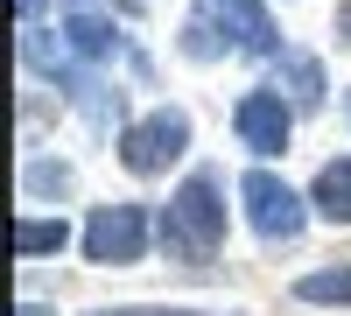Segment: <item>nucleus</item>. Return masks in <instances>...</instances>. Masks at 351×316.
I'll return each mask as SVG.
<instances>
[{
    "mask_svg": "<svg viewBox=\"0 0 351 316\" xmlns=\"http://www.w3.org/2000/svg\"><path fill=\"white\" fill-rule=\"evenodd\" d=\"M155 239H162V253L176 267L218 260V246H225V183H218V169H190L176 183V197L155 218Z\"/></svg>",
    "mask_w": 351,
    "mask_h": 316,
    "instance_id": "nucleus-1",
    "label": "nucleus"
},
{
    "mask_svg": "<svg viewBox=\"0 0 351 316\" xmlns=\"http://www.w3.org/2000/svg\"><path fill=\"white\" fill-rule=\"evenodd\" d=\"M239 204H246V225H253L260 246H288V239H302V225H309V190H288L274 169H260V162L239 176Z\"/></svg>",
    "mask_w": 351,
    "mask_h": 316,
    "instance_id": "nucleus-2",
    "label": "nucleus"
},
{
    "mask_svg": "<svg viewBox=\"0 0 351 316\" xmlns=\"http://www.w3.org/2000/svg\"><path fill=\"white\" fill-rule=\"evenodd\" d=\"M190 155V112L183 106H155L148 120H134V127H120V169L127 176H169L176 162Z\"/></svg>",
    "mask_w": 351,
    "mask_h": 316,
    "instance_id": "nucleus-3",
    "label": "nucleus"
},
{
    "mask_svg": "<svg viewBox=\"0 0 351 316\" xmlns=\"http://www.w3.org/2000/svg\"><path fill=\"white\" fill-rule=\"evenodd\" d=\"M148 239H155L148 204H92V218H84V232H77L92 267H134L141 253H148Z\"/></svg>",
    "mask_w": 351,
    "mask_h": 316,
    "instance_id": "nucleus-4",
    "label": "nucleus"
},
{
    "mask_svg": "<svg viewBox=\"0 0 351 316\" xmlns=\"http://www.w3.org/2000/svg\"><path fill=\"white\" fill-rule=\"evenodd\" d=\"M232 134H239V148H253V162L288 155V134H295V106H288V92H281V84H253V92H239V106H232Z\"/></svg>",
    "mask_w": 351,
    "mask_h": 316,
    "instance_id": "nucleus-5",
    "label": "nucleus"
},
{
    "mask_svg": "<svg viewBox=\"0 0 351 316\" xmlns=\"http://www.w3.org/2000/svg\"><path fill=\"white\" fill-rule=\"evenodd\" d=\"M274 84L288 92L295 112H324V99H330V77H324V56L316 49H281L274 56Z\"/></svg>",
    "mask_w": 351,
    "mask_h": 316,
    "instance_id": "nucleus-6",
    "label": "nucleus"
},
{
    "mask_svg": "<svg viewBox=\"0 0 351 316\" xmlns=\"http://www.w3.org/2000/svg\"><path fill=\"white\" fill-rule=\"evenodd\" d=\"M64 36L77 56H92V64H112V56H127V36L106 21V8H84V0H64Z\"/></svg>",
    "mask_w": 351,
    "mask_h": 316,
    "instance_id": "nucleus-7",
    "label": "nucleus"
},
{
    "mask_svg": "<svg viewBox=\"0 0 351 316\" xmlns=\"http://www.w3.org/2000/svg\"><path fill=\"white\" fill-rule=\"evenodd\" d=\"M211 8L225 14L232 36H239V49H253V56H281V28H274V14L260 8V0H211Z\"/></svg>",
    "mask_w": 351,
    "mask_h": 316,
    "instance_id": "nucleus-8",
    "label": "nucleus"
},
{
    "mask_svg": "<svg viewBox=\"0 0 351 316\" xmlns=\"http://www.w3.org/2000/svg\"><path fill=\"white\" fill-rule=\"evenodd\" d=\"M232 49H239V36L225 28L218 8H190L183 14V56L190 64H218V56H232Z\"/></svg>",
    "mask_w": 351,
    "mask_h": 316,
    "instance_id": "nucleus-9",
    "label": "nucleus"
},
{
    "mask_svg": "<svg viewBox=\"0 0 351 316\" xmlns=\"http://www.w3.org/2000/svg\"><path fill=\"white\" fill-rule=\"evenodd\" d=\"M309 211L324 225H351V155H330L309 183Z\"/></svg>",
    "mask_w": 351,
    "mask_h": 316,
    "instance_id": "nucleus-10",
    "label": "nucleus"
},
{
    "mask_svg": "<svg viewBox=\"0 0 351 316\" xmlns=\"http://www.w3.org/2000/svg\"><path fill=\"white\" fill-rule=\"evenodd\" d=\"M21 64H28V71H43V77H56L64 92H84V84H99V77H84L71 56L56 49V36H49V28H21Z\"/></svg>",
    "mask_w": 351,
    "mask_h": 316,
    "instance_id": "nucleus-11",
    "label": "nucleus"
},
{
    "mask_svg": "<svg viewBox=\"0 0 351 316\" xmlns=\"http://www.w3.org/2000/svg\"><path fill=\"white\" fill-rule=\"evenodd\" d=\"M288 295L316 302V309H351V260H330V267H316V274H295Z\"/></svg>",
    "mask_w": 351,
    "mask_h": 316,
    "instance_id": "nucleus-12",
    "label": "nucleus"
},
{
    "mask_svg": "<svg viewBox=\"0 0 351 316\" xmlns=\"http://www.w3.org/2000/svg\"><path fill=\"white\" fill-rule=\"evenodd\" d=\"M64 239H71V225H56V218H21L14 225V253H21V260H36V253H64Z\"/></svg>",
    "mask_w": 351,
    "mask_h": 316,
    "instance_id": "nucleus-13",
    "label": "nucleus"
},
{
    "mask_svg": "<svg viewBox=\"0 0 351 316\" xmlns=\"http://www.w3.org/2000/svg\"><path fill=\"white\" fill-rule=\"evenodd\" d=\"M21 190L28 197H71V169L64 162H28L21 169Z\"/></svg>",
    "mask_w": 351,
    "mask_h": 316,
    "instance_id": "nucleus-14",
    "label": "nucleus"
},
{
    "mask_svg": "<svg viewBox=\"0 0 351 316\" xmlns=\"http://www.w3.org/2000/svg\"><path fill=\"white\" fill-rule=\"evenodd\" d=\"M92 316H204V309H148L141 302V309H92Z\"/></svg>",
    "mask_w": 351,
    "mask_h": 316,
    "instance_id": "nucleus-15",
    "label": "nucleus"
},
{
    "mask_svg": "<svg viewBox=\"0 0 351 316\" xmlns=\"http://www.w3.org/2000/svg\"><path fill=\"white\" fill-rule=\"evenodd\" d=\"M14 14H21V28H43V0H14Z\"/></svg>",
    "mask_w": 351,
    "mask_h": 316,
    "instance_id": "nucleus-16",
    "label": "nucleus"
},
{
    "mask_svg": "<svg viewBox=\"0 0 351 316\" xmlns=\"http://www.w3.org/2000/svg\"><path fill=\"white\" fill-rule=\"evenodd\" d=\"M330 28H337V42L351 49V0H344V8H337V21H330Z\"/></svg>",
    "mask_w": 351,
    "mask_h": 316,
    "instance_id": "nucleus-17",
    "label": "nucleus"
},
{
    "mask_svg": "<svg viewBox=\"0 0 351 316\" xmlns=\"http://www.w3.org/2000/svg\"><path fill=\"white\" fill-rule=\"evenodd\" d=\"M344 120H351V92H344Z\"/></svg>",
    "mask_w": 351,
    "mask_h": 316,
    "instance_id": "nucleus-18",
    "label": "nucleus"
}]
</instances>
